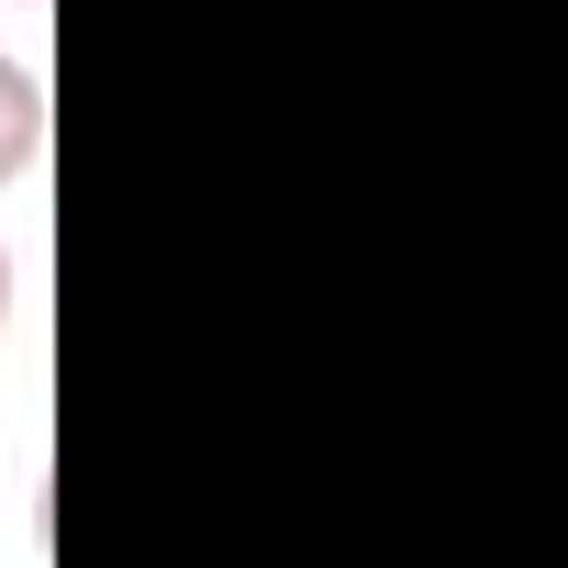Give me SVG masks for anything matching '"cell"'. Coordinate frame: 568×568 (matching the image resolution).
Listing matches in <instances>:
<instances>
[{"mask_svg": "<svg viewBox=\"0 0 568 568\" xmlns=\"http://www.w3.org/2000/svg\"><path fill=\"white\" fill-rule=\"evenodd\" d=\"M23 12H34V0H23Z\"/></svg>", "mask_w": 568, "mask_h": 568, "instance_id": "3957f363", "label": "cell"}, {"mask_svg": "<svg viewBox=\"0 0 568 568\" xmlns=\"http://www.w3.org/2000/svg\"><path fill=\"white\" fill-rule=\"evenodd\" d=\"M0 324H12V256H0Z\"/></svg>", "mask_w": 568, "mask_h": 568, "instance_id": "7a4b0ae2", "label": "cell"}, {"mask_svg": "<svg viewBox=\"0 0 568 568\" xmlns=\"http://www.w3.org/2000/svg\"><path fill=\"white\" fill-rule=\"evenodd\" d=\"M34 156H45V79L23 57H0V190H12Z\"/></svg>", "mask_w": 568, "mask_h": 568, "instance_id": "6da1fadb", "label": "cell"}]
</instances>
